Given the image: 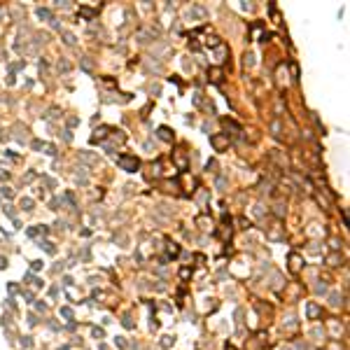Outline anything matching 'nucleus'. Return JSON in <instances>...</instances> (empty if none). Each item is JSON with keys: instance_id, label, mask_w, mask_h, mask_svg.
<instances>
[{"instance_id": "1", "label": "nucleus", "mask_w": 350, "mask_h": 350, "mask_svg": "<svg viewBox=\"0 0 350 350\" xmlns=\"http://www.w3.org/2000/svg\"><path fill=\"white\" fill-rule=\"evenodd\" d=\"M117 161H119V166H122L124 170H138V166H140L135 156H119Z\"/></svg>"}, {"instance_id": "2", "label": "nucleus", "mask_w": 350, "mask_h": 350, "mask_svg": "<svg viewBox=\"0 0 350 350\" xmlns=\"http://www.w3.org/2000/svg\"><path fill=\"white\" fill-rule=\"evenodd\" d=\"M210 143L215 145V149H217V152H222V149L229 145V140L224 138V135H212V138H210Z\"/></svg>"}, {"instance_id": "3", "label": "nucleus", "mask_w": 350, "mask_h": 350, "mask_svg": "<svg viewBox=\"0 0 350 350\" xmlns=\"http://www.w3.org/2000/svg\"><path fill=\"white\" fill-rule=\"evenodd\" d=\"M159 138H161V140H173V135H170V131H168L166 126H161V128H159Z\"/></svg>"}, {"instance_id": "4", "label": "nucleus", "mask_w": 350, "mask_h": 350, "mask_svg": "<svg viewBox=\"0 0 350 350\" xmlns=\"http://www.w3.org/2000/svg\"><path fill=\"white\" fill-rule=\"evenodd\" d=\"M210 75H212V82H222V70H210Z\"/></svg>"}, {"instance_id": "5", "label": "nucleus", "mask_w": 350, "mask_h": 350, "mask_svg": "<svg viewBox=\"0 0 350 350\" xmlns=\"http://www.w3.org/2000/svg\"><path fill=\"white\" fill-rule=\"evenodd\" d=\"M290 261H292V271H299V257H297V255H292V257H290Z\"/></svg>"}]
</instances>
